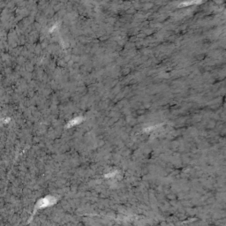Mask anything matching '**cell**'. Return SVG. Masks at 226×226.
I'll use <instances>...</instances> for the list:
<instances>
[{"mask_svg": "<svg viewBox=\"0 0 226 226\" xmlns=\"http://www.w3.org/2000/svg\"><path fill=\"white\" fill-rule=\"evenodd\" d=\"M56 202V199H54L53 197H46V198H43L42 200H40L37 203V208L42 209V208H45V207H48L51 206L52 204Z\"/></svg>", "mask_w": 226, "mask_h": 226, "instance_id": "1", "label": "cell"}, {"mask_svg": "<svg viewBox=\"0 0 226 226\" xmlns=\"http://www.w3.org/2000/svg\"><path fill=\"white\" fill-rule=\"evenodd\" d=\"M81 118H76V119H74L73 120H72L69 124H68V125H67V127H69L70 125L71 126H73V125H76V124H79V123H80L81 122Z\"/></svg>", "mask_w": 226, "mask_h": 226, "instance_id": "2", "label": "cell"}]
</instances>
